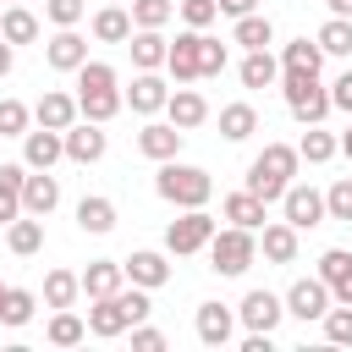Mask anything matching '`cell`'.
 <instances>
[{"label":"cell","instance_id":"obj_1","mask_svg":"<svg viewBox=\"0 0 352 352\" xmlns=\"http://www.w3.org/2000/svg\"><path fill=\"white\" fill-rule=\"evenodd\" d=\"M148 314H154V302H148V286H121V292H110V297H94V308H88V336H99V341H116L121 330L143 324Z\"/></svg>","mask_w":352,"mask_h":352},{"label":"cell","instance_id":"obj_2","mask_svg":"<svg viewBox=\"0 0 352 352\" xmlns=\"http://www.w3.org/2000/svg\"><path fill=\"white\" fill-rule=\"evenodd\" d=\"M297 165H302V154L292 143H264V154L248 165V192H258L264 204H280V192L297 182Z\"/></svg>","mask_w":352,"mask_h":352},{"label":"cell","instance_id":"obj_3","mask_svg":"<svg viewBox=\"0 0 352 352\" xmlns=\"http://www.w3.org/2000/svg\"><path fill=\"white\" fill-rule=\"evenodd\" d=\"M154 192H160L165 204H176V209H204V204L214 198V182H209V170H198V165L165 160L160 176H154Z\"/></svg>","mask_w":352,"mask_h":352},{"label":"cell","instance_id":"obj_4","mask_svg":"<svg viewBox=\"0 0 352 352\" xmlns=\"http://www.w3.org/2000/svg\"><path fill=\"white\" fill-rule=\"evenodd\" d=\"M280 94H286V110L302 121V126H319L336 104H330V88L314 77V72H280Z\"/></svg>","mask_w":352,"mask_h":352},{"label":"cell","instance_id":"obj_5","mask_svg":"<svg viewBox=\"0 0 352 352\" xmlns=\"http://www.w3.org/2000/svg\"><path fill=\"white\" fill-rule=\"evenodd\" d=\"M253 258H258V236L248 226H226L209 236V270L214 275H248Z\"/></svg>","mask_w":352,"mask_h":352},{"label":"cell","instance_id":"obj_6","mask_svg":"<svg viewBox=\"0 0 352 352\" xmlns=\"http://www.w3.org/2000/svg\"><path fill=\"white\" fill-rule=\"evenodd\" d=\"M214 231H220V226H214V214H209V209H182V220H170V226H165V253H176V258L204 253Z\"/></svg>","mask_w":352,"mask_h":352},{"label":"cell","instance_id":"obj_7","mask_svg":"<svg viewBox=\"0 0 352 352\" xmlns=\"http://www.w3.org/2000/svg\"><path fill=\"white\" fill-rule=\"evenodd\" d=\"M280 214H286L297 231H314V226H324V220H330L324 192H319V187H308V182H292V187L280 192Z\"/></svg>","mask_w":352,"mask_h":352},{"label":"cell","instance_id":"obj_8","mask_svg":"<svg viewBox=\"0 0 352 352\" xmlns=\"http://www.w3.org/2000/svg\"><path fill=\"white\" fill-rule=\"evenodd\" d=\"M330 302H336V297H330V286H324L319 275H302V280H292V292H286V314L302 319V324H308V319H324Z\"/></svg>","mask_w":352,"mask_h":352},{"label":"cell","instance_id":"obj_9","mask_svg":"<svg viewBox=\"0 0 352 352\" xmlns=\"http://www.w3.org/2000/svg\"><path fill=\"white\" fill-rule=\"evenodd\" d=\"M104 148H110V138H104L99 121L77 116V121L66 126V160H72V165H94V160H104Z\"/></svg>","mask_w":352,"mask_h":352},{"label":"cell","instance_id":"obj_10","mask_svg":"<svg viewBox=\"0 0 352 352\" xmlns=\"http://www.w3.org/2000/svg\"><path fill=\"white\" fill-rule=\"evenodd\" d=\"M236 319H242L248 330H270V336H275V324L286 319V297H275V292L253 286V292L236 302Z\"/></svg>","mask_w":352,"mask_h":352},{"label":"cell","instance_id":"obj_11","mask_svg":"<svg viewBox=\"0 0 352 352\" xmlns=\"http://www.w3.org/2000/svg\"><path fill=\"white\" fill-rule=\"evenodd\" d=\"M55 160H66V132H55V126H28V138H22V165H28V170H50Z\"/></svg>","mask_w":352,"mask_h":352},{"label":"cell","instance_id":"obj_12","mask_svg":"<svg viewBox=\"0 0 352 352\" xmlns=\"http://www.w3.org/2000/svg\"><path fill=\"white\" fill-rule=\"evenodd\" d=\"M182 126H170V121H148L143 132H138V154L143 160H154V165H165V160H176L182 154Z\"/></svg>","mask_w":352,"mask_h":352},{"label":"cell","instance_id":"obj_13","mask_svg":"<svg viewBox=\"0 0 352 352\" xmlns=\"http://www.w3.org/2000/svg\"><path fill=\"white\" fill-rule=\"evenodd\" d=\"M192 330H198V341H204V346H226V341L236 336V314H231L226 302H198Z\"/></svg>","mask_w":352,"mask_h":352},{"label":"cell","instance_id":"obj_14","mask_svg":"<svg viewBox=\"0 0 352 352\" xmlns=\"http://www.w3.org/2000/svg\"><path fill=\"white\" fill-rule=\"evenodd\" d=\"M165 116H170V126H182V132H192V126H204V121H209V99H204L198 88H187V82H176V94L165 99Z\"/></svg>","mask_w":352,"mask_h":352},{"label":"cell","instance_id":"obj_15","mask_svg":"<svg viewBox=\"0 0 352 352\" xmlns=\"http://www.w3.org/2000/svg\"><path fill=\"white\" fill-rule=\"evenodd\" d=\"M121 270H126V280H132V286H148V292H160V286L170 280V264H165V253H160V248H138L132 258H121Z\"/></svg>","mask_w":352,"mask_h":352},{"label":"cell","instance_id":"obj_16","mask_svg":"<svg viewBox=\"0 0 352 352\" xmlns=\"http://www.w3.org/2000/svg\"><path fill=\"white\" fill-rule=\"evenodd\" d=\"M126 50H132V66H138V72H160L165 55H170V38H165L160 28H132Z\"/></svg>","mask_w":352,"mask_h":352},{"label":"cell","instance_id":"obj_17","mask_svg":"<svg viewBox=\"0 0 352 352\" xmlns=\"http://www.w3.org/2000/svg\"><path fill=\"white\" fill-rule=\"evenodd\" d=\"M198 33L204 28H187V33H176V44H170V55H165V72H170V82H198L204 72H198Z\"/></svg>","mask_w":352,"mask_h":352},{"label":"cell","instance_id":"obj_18","mask_svg":"<svg viewBox=\"0 0 352 352\" xmlns=\"http://www.w3.org/2000/svg\"><path fill=\"white\" fill-rule=\"evenodd\" d=\"M165 99H170V82H165L160 72H138V77H132V88H126V104H132L138 116H160V110H165Z\"/></svg>","mask_w":352,"mask_h":352},{"label":"cell","instance_id":"obj_19","mask_svg":"<svg viewBox=\"0 0 352 352\" xmlns=\"http://www.w3.org/2000/svg\"><path fill=\"white\" fill-rule=\"evenodd\" d=\"M319 280L330 286L336 302H352V253L346 248H324L319 253Z\"/></svg>","mask_w":352,"mask_h":352},{"label":"cell","instance_id":"obj_20","mask_svg":"<svg viewBox=\"0 0 352 352\" xmlns=\"http://www.w3.org/2000/svg\"><path fill=\"white\" fill-rule=\"evenodd\" d=\"M44 60H50L55 72H77V66L88 60V38H82L77 28H60V33L44 44Z\"/></svg>","mask_w":352,"mask_h":352},{"label":"cell","instance_id":"obj_21","mask_svg":"<svg viewBox=\"0 0 352 352\" xmlns=\"http://www.w3.org/2000/svg\"><path fill=\"white\" fill-rule=\"evenodd\" d=\"M60 204V182L50 176V170H28V182H22V214H50Z\"/></svg>","mask_w":352,"mask_h":352},{"label":"cell","instance_id":"obj_22","mask_svg":"<svg viewBox=\"0 0 352 352\" xmlns=\"http://www.w3.org/2000/svg\"><path fill=\"white\" fill-rule=\"evenodd\" d=\"M258 253H264L270 264H297V226H292V220H264Z\"/></svg>","mask_w":352,"mask_h":352},{"label":"cell","instance_id":"obj_23","mask_svg":"<svg viewBox=\"0 0 352 352\" xmlns=\"http://www.w3.org/2000/svg\"><path fill=\"white\" fill-rule=\"evenodd\" d=\"M126 286V270H121V258H88V270H82V297L94 302V297H110V292H121Z\"/></svg>","mask_w":352,"mask_h":352},{"label":"cell","instance_id":"obj_24","mask_svg":"<svg viewBox=\"0 0 352 352\" xmlns=\"http://www.w3.org/2000/svg\"><path fill=\"white\" fill-rule=\"evenodd\" d=\"M77 116H82V110H77V94H60V88H50V94L33 104V121H38V126H55V132H66Z\"/></svg>","mask_w":352,"mask_h":352},{"label":"cell","instance_id":"obj_25","mask_svg":"<svg viewBox=\"0 0 352 352\" xmlns=\"http://www.w3.org/2000/svg\"><path fill=\"white\" fill-rule=\"evenodd\" d=\"M77 231H82V236H110V231H116V204L99 198V192H88V198L77 204Z\"/></svg>","mask_w":352,"mask_h":352},{"label":"cell","instance_id":"obj_26","mask_svg":"<svg viewBox=\"0 0 352 352\" xmlns=\"http://www.w3.org/2000/svg\"><path fill=\"white\" fill-rule=\"evenodd\" d=\"M132 28H138V22H132L126 6H99V11H94V38H99V44H126Z\"/></svg>","mask_w":352,"mask_h":352},{"label":"cell","instance_id":"obj_27","mask_svg":"<svg viewBox=\"0 0 352 352\" xmlns=\"http://www.w3.org/2000/svg\"><path fill=\"white\" fill-rule=\"evenodd\" d=\"M264 209H270V204H264L258 192H248V187L231 192V198L220 204V214H226L231 226H248V231H264Z\"/></svg>","mask_w":352,"mask_h":352},{"label":"cell","instance_id":"obj_28","mask_svg":"<svg viewBox=\"0 0 352 352\" xmlns=\"http://www.w3.org/2000/svg\"><path fill=\"white\" fill-rule=\"evenodd\" d=\"M6 248H11L16 258H33V253L44 248V220H38V214H16V220L6 226Z\"/></svg>","mask_w":352,"mask_h":352},{"label":"cell","instance_id":"obj_29","mask_svg":"<svg viewBox=\"0 0 352 352\" xmlns=\"http://www.w3.org/2000/svg\"><path fill=\"white\" fill-rule=\"evenodd\" d=\"M121 104H126V94H121V88H77V110H82L88 121H99V126H104Z\"/></svg>","mask_w":352,"mask_h":352},{"label":"cell","instance_id":"obj_30","mask_svg":"<svg viewBox=\"0 0 352 352\" xmlns=\"http://www.w3.org/2000/svg\"><path fill=\"white\" fill-rule=\"evenodd\" d=\"M253 132H258V110H253L248 99H236V104L220 110V138H226V143H248Z\"/></svg>","mask_w":352,"mask_h":352},{"label":"cell","instance_id":"obj_31","mask_svg":"<svg viewBox=\"0 0 352 352\" xmlns=\"http://www.w3.org/2000/svg\"><path fill=\"white\" fill-rule=\"evenodd\" d=\"M231 44H242V50H270V44H275V22L258 16V11H248V16H236Z\"/></svg>","mask_w":352,"mask_h":352},{"label":"cell","instance_id":"obj_32","mask_svg":"<svg viewBox=\"0 0 352 352\" xmlns=\"http://www.w3.org/2000/svg\"><path fill=\"white\" fill-rule=\"evenodd\" d=\"M319 66H324L319 38H292V44H280V72H314V77H319Z\"/></svg>","mask_w":352,"mask_h":352},{"label":"cell","instance_id":"obj_33","mask_svg":"<svg viewBox=\"0 0 352 352\" xmlns=\"http://www.w3.org/2000/svg\"><path fill=\"white\" fill-rule=\"evenodd\" d=\"M236 77H242V88H270V82L280 77V60H275L270 50H248L242 66H236Z\"/></svg>","mask_w":352,"mask_h":352},{"label":"cell","instance_id":"obj_34","mask_svg":"<svg viewBox=\"0 0 352 352\" xmlns=\"http://www.w3.org/2000/svg\"><path fill=\"white\" fill-rule=\"evenodd\" d=\"M22 182H28V165H0V226L22 214Z\"/></svg>","mask_w":352,"mask_h":352},{"label":"cell","instance_id":"obj_35","mask_svg":"<svg viewBox=\"0 0 352 352\" xmlns=\"http://www.w3.org/2000/svg\"><path fill=\"white\" fill-rule=\"evenodd\" d=\"M0 38H11V44H38V16H33L28 6H6V11H0Z\"/></svg>","mask_w":352,"mask_h":352},{"label":"cell","instance_id":"obj_36","mask_svg":"<svg viewBox=\"0 0 352 352\" xmlns=\"http://www.w3.org/2000/svg\"><path fill=\"white\" fill-rule=\"evenodd\" d=\"M77 297H82V275H72V270L44 275V308H72Z\"/></svg>","mask_w":352,"mask_h":352},{"label":"cell","instance_id":"obj_37","mask_svg":"<svg viewBox=\"0 0 352 352\" xmlns=\"http://www.w3.org/2000/svg\"><path fill=\"white\" fill-rule=\"evenodd\" d=\"M33 308H38V297H33L28 286H6V297H0V324L22 330V324L33 319Z\"/></svg>","mask_w":352,"mask_h":352},{"label":"cell","instance_id":"obj_38","mask_svg":"<svg viewBox=\"0 0 352 352\" xmlns=\"http://www.w3.org/2000/svg\"><path fill=\"white\" fill-rule=\"evenodd\" d=\"M297 154H302L308 165H330V160L341 154V138H330L324 126H308V132H302V143H297Z\"/></svg>","mask_w":352,"mask_h":352},{"label":"cell","instance_id":"obj_39","mask_svg":"<svg viewBox=\"0 0 352 352\" xmlns=\"http://www.w3.org/2000/svg\"><path fill=\"white\" fill-rule=\"evenodd\" d=\"M314 38H319L324 55H341V60H346V55H352V16H330Z\"/></svg>","mask_w":352,"mask_h":352},{"label":"cell","instance_id":"obj_40","mask_svg":"<svg viewBox=\"0 0 352 352\" xmlns=\"http://www.w3.org/2000/svg\"><path fill=\"white\" fill-rule=\"evenodd\" d=\"M88 336V319H77L72 308H55V319H50V341L55 346H77Z\"/></svg>","mask_w":352,"mask_h":352},{"label":"cell","instance_id":"obj_41","mask_svg":"<svg viewBox=\"0 0 352 352\" xmlns=\"http://www.w3.org/2000/svg\"><path fill=\"white\" fill-rule=\"evenodd\" d=\"M126 11H132L138 28H165L176 16V0H126Z\"/></svg>","mask_w":352,"mask_h":352},{"label":"cell","instance_id":"obj_42","mask_svg":"<svg viewBox=\"0 0 352 352\" xmlns=\"http://www.w3.org/2000/svg\"><path fill=\"white\" fill-rule=\"evenodd\" d=\"M330 346H352V302H330V314L319 319Z\"/></svg>","mask_w":352,"mask_h":352},{"label":"cell","instance_id":"obj_43","mask_svg":"<svg viewBox=\"0 0 352 352\" xmlns=\"http://www.w3.org/2000/svg\"><path fill=\"white\" fill-rule=\"evenodd\" d=\"M33 126V110L22 99H0V138H28Z\"/></svg>","mask_w":352,"mask_h":352},{"label":"cell","instance_id":"obj_44","mask_svg":"<svg viewBox=\"0 0 352 352\" xmlns=\"http://www.w3.org/2000/svg\"><path fill=\"white\" fill-rule=\"evenodd\" d=\"M324 209H330V220H352V176H336L324 187Z\"/></svg>","mask_w":352,"mask_h":352},{"label":"cell","instance_id":"obj_45","mask_svg":"<svg viewBox=\"0 0 352 352\" xmlns=\"http://www.w3.org/2000/svg\"><path fill=\"white\" fill-rule=\"evenodd\" d=\"M198 72H204V77H220V72H226V44L209 38V33H198Z\"/></svg>","mask_w":352,"mask_h":352},{"label":"cell","instance_id":"obj_46","mask_svg":"<svg viewBox=\"0 0 352 352\" xmlns=\"http://www.w3.org/2000/svg\"><path fill=\"white\" fill-rule=\"evenodd\" d=\"M44 16H50L55 28H77V22L88 16V0H44Z\"/></svg>","mask_w":352,"mask_h":352},{"label":"cell","instance_id":"obj_47","mask_svg":"<svg viewBox=\"0 0 352 352\" xmlns=\"http://www.w3.org/2000/svg\"><path fill=\"white\" fill-rule=\"evenodd\" d=\"M176 11H182V22H187V28H209V22L220 16V0H182Z\"/></svg>","mask_w":352,"mask_h":352},{"label":"cell","instance_id":"obj_48","mask_svg":"<svg viewBox=\"0 0 352 352\" xmlns=\"http://www.w3.org/2000/svg\"><path fill=\"white\" fill-rule=\"evenodd\" d=\"M330 104H336V110H346V116H352V66H346V72H341V77H336V82H330Z\"/></svg>","mask_w":352,"mask_h":352},{"label":"cell","instance_id":"obj_49","mask_svg":"<svg viewBox=\"0 0 352 352\" xmlns=\"http://www.w3.org/2000/svg\"><path fill=\"white\" fill-rule=\"evenodd\" d=\"M132 346H138V352H160V346H165V336H160L154 324H132Z\"/></svg>","mask_w":352,"mask_h":352},{"label":"cell","instance_id":"obj_50","mask_svg":"<svg viewBox=\"0 0 352 352\" xmlns=\"http://www.w3.org/2000/svg\"><path fill=\"white\" fill-rule=\"evenodd\" d=\"M248 11H258V0H220V16H248Z\"/></svg>","mask_w":352,"mask_h":352},{"label":"cell","instance_id":"obj_51","mask_svg":"<svg viewBox=\"0 0 352 352\" xmlns=\"http://www.w3.org/2000/svg\"><path fill=\"white\" fill-rule=\"evenodd\" d=\"M11 66H16V44L0 38V77H11Z\"/></svg>","mask_w":352,"mask_h":352},{"label":"cell","instance_id":"obj_52","mask_svg":"<svg viewBox=\"0 0 352 352\" xmlns=\"http://www.w3.org/2000/svg\"><path fill=\"white\" fill-rule=\"evenodd\" d=\"M330 6V16H352V0H324Z\"/></svg>","mask_w":352,"mask_h":352},{"label":"cell","instance_id":"obj_53","mask_svg":"<svg viewBox=\"0 0 352 352\" xmlns=\"http://www.w3.org/2000/svg\"><path fill=\"white\" fill-rule=\"evenodd\" d=\"M104 6H126V0H104Z\"/></svg>","mask_w":352,"mask_h":352},{"label":"cell","instance_id":"obj_54","mask_svg":"<svg viewBox=\"0 0 352 352\" xmlns=\"http://www.w3.org/2000/svg\"><path fill=\"white\" fill-rule=\"evenodd\" d=\"M11 6H22V0H11Z\"/></svg>","mask_w":352,"mask_h":352},{"label":"cell","instance_id":"obj_55","mask_svg":"<svg viewBox=\"0 0 352 352\" xmlns=\"http://www.w3.org/2000/svg\"><path fill=\"white\" fill-rule=\"evenodd\" d=\"M0 297H6V286H0Z\"/></svg>","mask_w":352,"mask_h":352}]
</instances>
